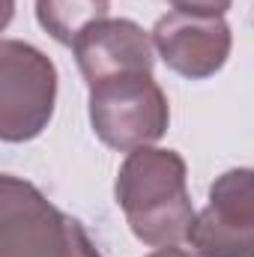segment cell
Instances as JSON below:
<instances>
[{
  "instance_id": "6da1fadb",
  "label": "cell",
  "mask_w": 254,
  "mask_h": 257,
  "mask_svg": "<svg viewBox=\"0 0 254 257\" xmlns=\"http://www.w3.org/2000/svg\"><path fill=\"white\" fill-rule=\"evenodd\" d=\"M186 159L177 150L138 147L117 174V203L132 233L147 245H177L189 239L194 206L186 186Z\"/></svg>"
},
{
  "instance_id": "7a4b0ae2",
  "label": "cell",
  "mask_w": 254,
  "mask_h": 257,
  "mask_svg": "<svg viewBox=\"0 0 254 257\" xmlns=\"http://www.w3.org/2000/svg\"><path fill=\"white\" fill-rule=\"evenodd\" d=\"M0 257H102L78 218L33 183L0 177Z\"/></svg>"
},
{
  "instance_id": "3957f363",
  "label": "cell",
  "mask_w": 254,
  "mask_h": 257,
  "mask_svg": "<svg viewBox=\"0 0 254 257\" xmlns=\"http://www.w3.org/2000/svg\"><path fill=\"white\" fill-rule=\"evenodd\" d=\"M90 123L114 150L132 153L138 147H153L171 123L168 96L153 72L108 78L90 87Z\"/></svg>"
},
{
  "instance_id": "277c9868",
  "label": "cell",
  "mask_w": 254,
  "mask_h": 257,
  "mask_svg": "<svg viewBox=\"0 0 254 257\" xmlns=\"http://www.w3.org/2000/svg\"><path fill=\"white\" fill-rule=\"evenodd\" d=\"M57 102V69L30 42H0V138L6 144L42 135Z\"/></svg>"
},
{
  "instance_id": "5b68a950",
  "label": "cell",
  "mask_w": 254,
  "mask_h": 257,
  "mask_svg": "<svg viewBox=\"0 0 254 257\" xmlns=\"http://www.w3.org/2000/svg\"><path fill=\"white\" fill-rule=\"evenodd\" d=\"M189 242L203 257H254V168L215 177L206 209L189 227Z\"/></svg>"
},
{
  "instance_id": "8992f818",
  "label": "cell",
  "mask_w": 254,
  "mask_h": 257,
  "mask_svg": "<svg viewBox=\"0 0 254 257\" xmlns=\"http://www.w3.org/2000/svg\"><path fill=\"white\" fill-rule=\"evenodd\" d=\"M153 45L168 69L189 81H203L227 63L233 36L224 18L168 12L153 27Z\"/></svg>"
},
{
  "instance_id": "52a82bcc",
  "label": "cell",
  "mask_w": 254,
  "mask_h": 257,
  "mask_svg": "<svg viewBox=\"0 0 254 257\" xmlns=\"http://www.w3.org/2000/svg\"><path fill=\"white\" fill-rule=\"evenodd\" d=\"M78 69L87 81V87H96L108 78L135 75V72H153V36L129 21V18H102L90 24L72 45Z\"/></svg>"
},
{
  "instance_id": "ba28073f",
  "label": "cell",
  "mask_w": 254,
  "mask_h": 257,
  "mask_svg": "<svg viewBox=\"0 0 254 257\" xmlns=\"http://www.w3.org/2000/svg\"><path fill=\"white\" fill-rule=\"evenodd\" d=\"M105 0H36V21L57 42L75 45V39L96 21L108 18Z\"/></svg>"
},
{
  "instance_id": "9c48e42d",
  "label": "cell",
  "mask_w": 254,
  "mask_h": 257,
  "mask_svg": "<svg viewBox=\"0 0 254 257\" xmlns=\"http://www.w3.org/2000/svg\"><path fill=\"white\" fill-rule=\"evenodd\" d=\"M174 6V12H189V15H209V18H221L233 0H168Z\"/></svg>"
},
{
  "instance_id": "30bf717a",
  "label": "cell",
  "mask_w": 254,
  "mask_h": 257,
  "mask_svg": "<svg viewBox=\"0 0 254 257\" xmlns=\"http://www.w3.org/2000/svg\"><path fill=\"white\" fill-rule=\"evenodd\" d=\"M147 257H203V254L186 251V248H180V245H162V248H156L153 254H147Z\"/></svg>"
},
{
  "instance_id": "8fae6325",
  "label": "cell",
  "mask_w": 254,
  "mask_h": 257,
  "mask_svg": "<svg viewBox=\"0 0 254 257\" xmlns=\"http://www.w3.org/2000/svg\"><path fill=\"white\" fill-rule=\"evenodd\" d=\"M105 3H111V0H105Z\"/></svg>"
}]
</instances>
